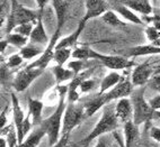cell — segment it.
I'll return each instance as SVG.
<instances>
[{"label": "cell", "mask_w": 160, "mask_h": 147, "mask_svg": "<svg viewBox=\"0 0 160 147\" xmlns=\"http://www.w3.org/2000/svg\"><path fill=\"white\" fill-rule=\"evenodd\" d=\"M57 91L59 94V100H58L57 109L53 111L51 116L46 119H43L41 127L44 128L48 136V141H49L50 147L53 146L60 140L62 136V124H63V116L66 111L67 105H68V85L60 84L57 85Z\"/></svg>", "instance_id": "cell-1"}, {"label": "cell", "mask_w": 160, "mask_h": 147, "mask_svg": "<svg viewBox=\"0 0 160 147\" xmlns=\"http://www.w3.org/2000/svg\"><path fill=\"white\" fill-rule=\"evenodd\" d=\"M121 122L118 121V119L116 117L115 113V106L106 105L103 108V113L100 116L99 120L97 121V124L95 125V127L92 128V130L88 135L82 138L80 141H78L76 146L77 147H88L92 144V141L95 139L100 138L102 136H104L105 134L108 133H115L116 129L118 128Z\"/></svg>", "instance_id": "cell-2"}, {"label": "cell", "mask_w": 160, "mask_h": 147, "mask_svg": "<svg viewBox=\"0 0 160 147\" xmlns=\"http://www.w3.org/2000/svg\"><path fill=\"white\" fill-rule=\"evenodd\" d=\"M133 106V122L135 126H141L151 121L156 117V110L151 107L149 100L144 98V87L133 91L130 97Z\"/></svg>", "instance_id": "cell-3"}, {"label": "cell", "mask_w": 160, "mask_h": 147, "mask_svg": "<svg viewBox=\"0 0 160 147\" xmlns=\"http://www.w3.org/2000/svg\"><path fill=\"white\" fill-rule=\"evenodd\" d=\"M38 10H32L20 5L17 0H12V9L6 20V34L12 33L16 27L26 23H36L38 18Z\"/></svg>", "instance_id": "cell-4"}, {"label": "cell", "mask_w": 160, "mask_h": 147, "mask_svg": "<svg viewBox=\"0 0 160 147\" xmlns=\"http://www.w3.org/2000/svg\"><path fill=\"white\" fill-rule=\"evenodd\" d=\"M87 119L85 115V109L82 105L72 103L68 102L63 116V124H62V135L71 134V131L76 127H78L82 121Z\"/></svg>", "instance_id": "cell-5"}, {"label": "cell", "mask_w": 160, "mask_h": 147, "mask_svg": "<svg viewBox=\"0 0 160 147\" xmlns=\"http://www.w3.org/2000/svg\"><path fill=\"white\" fill-rule=\"evenodd\" d=\"M92 61H98L99 63L109 69L111 71H122L130 69L132 66H135V62L129 59L125 56H118V55H107V54L99 53V52L95 51L92 53Z\"/></svg>", "instance_id": "cell-6"}, {"label": "cell", "mask_w": 160, "mask_h": 147, "mask_svg": "<svg viewBox=\"0 0 160 147\" xmlns=\"http://www.w3.org/2000/svg\"><path fill=\"white\" fill-rule=\"evenodd\" d=\"M44 69L41 68H28L25 66L24 69L16 74L12 81V88L17 92H23L34 82L37 78H40L44 72Z\"/></svg>", "instance_id": "cell-7"}, {"label": "cell", "mask_w": 160, "mask_h": 147, "mask_svg": "<svg viewBox=\"0 0 160 147\" xmlns=\"http://www.w3.org/2000/svg\"><path fill=\"white\" fill-rule=\"evenodd\" d=\"M133 88H134V85L132 83L131 79L123 77V79L121 80L120 83H117L114 88L111 89L108 92L104 93L106 102L111 103V102L115 101V100L117 101V100L123 99V98H129L133 93Z\"/></svg>", "instance_id": "cell-8"}, {"label": "cell", "mask_w": 160, "mask_h": 147, "mask_svg": "<svg viewBox=\"0 0 160 147\" xmlns=\"http://www.w3.org/2000/svg\"><path fill=\"white\" fill-rule=\"evenodd\" d=\"M152 65L149 62H143L141 64H137L131 73V81L134 87L143 88L148 84L149 80L154 74Z\"/></svg>", "instance_id": "cell-9"}, {"label": "cell", "mask_w": 160, "mask_h": 147, "mask_svg": "<svg viewBox=\"0 0 160 147\" xmlns=\"http://www.w3.org/2000/svg\"><path fill=\"white\" fill-rule=\"evenodd\" d=\"M85 7L86 12L81 19L85 24L88 23L90 19L102 17L108 10V5L105 0H85Z\"/></svg>", "instance_id": "cell-10"}, {"label": "cell", "mask_w": 160, "mask_h": 147, "mask_svg": "<svg viewBox=\"0 0 160 147\" xmlns=\"http://www.w3.org/2000/svg\"><path fill=\"white\" fill-rule=\"evenodd\" d=\"M12 120H14V127L16 133L18 136V143H19V146L23 143V137H22V127H23V122L26 118V115L24 113L23 109H22V106L19 103V100H18L17 96L15 93H12ZM18 146V147H19Z\"/></svg>", "instance_id": "cell-11"}, {"label": "cell", "mask_w": 160, "mask_h": 147, "mask_svg": "<svg viewBox=\"0 0 160 147\" xmlns=\"http://www.w3.org/2000/svg\"><path fill=\"white\" fill-rule=\"evenodd\" d=\"M40 12L38 15V18L36 20V24H35V27L32 31L31 36H29V43L32 44H35V45H43L48 46L50 43V40L48 34H46L45 27H44L43 24V12Z\"/></svg>", "instance_id": "cell-12"}, {"label": "cell", "mask_w": 160, "mask_h": 147, "mask_svg": "<svg viewBox=\"0 0 160 147\" xmlns=\"http://www.w3.org/2000/svg\"><path fill=\"white\" fill-rule=\"evenodd\" d=\"M115 113L121 124L133 121V106L130 98H123L117 100L115 105Z\"/></svg>", "instance_id": "cell-13"}, {"label": "cell", "mask_w": 160, "mask_h": 147, "mask_svg": "<svg viewBox=\"0 0 160 147\" xmlns=\"http://www.w3.org/2000/svg\"><path fill=\"white\" fill-rule=\"evenodd\" d=\"M52 6L54 9L55 17H57V27L55 31L61 34L63 26L66 24L67 18H68V10H69V3L67 0H52Z\"/></svg>", "instance_id": "cell-14"}, {"label": "cell", "mask_w": 160, "mask_h": 147, "mask_svg": "<svg viewBox=\"0 0 160 147\" xmlns=\"http://www.w3.org/2000/svg\"><path fill=\"white\" fill-rule=\"evenodd\" d=\"M160 54V47L153 44H144L138 45L129 48L125 52V57H138V56H150V55H158Z\"/></svg>", "instance_id": "cell-15"}, {"label": "cell", "mask_w": 160, "mask_h": 147, "mask_svg": "<svg viewBox=\"0 0 160 147\" xmlns=\"http://www.w3.org/2000/svg\"><path fill=\"white\" fill-rule=\"evenodd\" d=\"M43 108V101H41L38 99H34V98H28V115L31 116L34 127L40 126L43 121V119H42Z\"/></svg>", "instance_id": "cell-16"}, {"label": "cell", "mask_w": 160, "mask_h": 147, "mask_svg": "<svg viewBox=\"0 0 160 147\" xmlns=\"http://www.w3.org/2000/svg\"><path fill=\"white\" fill-rule=\"evenodd\" d=\"M85 27H86V24L80 20L79 24H78L77 29H76L74 31H72L71 34L68 35V36L59 40L55 48H72V47H74L78 42V38L80 37V35H81L82 31L85 29Z\"/></svg>", "instance_id": "cell-17"}, {"label": "cell", "mask_w": 160, "mask_h": 147, "mask_svg": "<svg viewBox=\"0 0 160 147\" xmlns=\"http://www.w3.org/2000/svg\"><path fill=\"white\" fill-rule=\"evenodd\" d=\"M106 105H108L106 102L105 96L104 94H99L95 96L92 99L86 101V103H83V109H85V115H86L87 118L92 117V115L97 112L99 109H103Z\"/></svg>", "instance_id": "cell-18"}, {"label": "cell", "mask_w": 160, "mask_h": 147, "mask_svg": "<svg viewBox=\"0 0 160 147\" xmlns=\"http://www.w3.org/2000/svg\"><path fill=\"white\" fill-rule=\"evenodd\" d=\"M123 79V75H121L117 71H112L108 74H106L105 78L102 80L99 84V94H104L108 92L111 89H113L117 83L121 82V80Z\"/></svg>", "instance_id": "cell-19"}, {"label": "cell", "mask_w": 160, "mask_h": 147, "mask_svg": "<svg viewBox=\"0 0 160 147\" xmlns=\"http://www.w3.org/2000/svg\"><path fill=\"white\" fill-rule=\"evenodd\" d=\"M123 5L129 7L134 12H140L144 16L152 14V6L149 0H124Z\"/></svg>", "instance_id": "cell-20"}, {"label": "cell", "mask_w": 160, "mask_h": 147, "mask_svg": "<svg viewBox=\"0 0 160 147\" xmlns=\"http://www.w3.org/2000/svg\"><path fill=\"white\" fill-rule=\"evenodd\" d=\"M46 136V131L41 126L35 127V129L29 134L19 147H37L42 141V139Z\"/></svg>", "instance_id": "cell-21"}, {"label": "cell", "mask_w": 160, "mask_h": 147, "mask_svg": "<svg viewBox=\"0 0 160 147\" xmlns=\"http://www.w3.org/2000/svg\"><path fill=\"white\" fill-rule=\"evenodd\" d=\"M52 73L54 75L55 81H57V84L60 85L66 81H71L76 74H74L73 71H71L69 68H64V66H61V65H55L52 68Z\"/></svg>", "instance_id": "cell-22"}, {"label": "cell", "mask_w": 160, "mask_h": 147, "mask_svg": "<svg viewBox=\"0 0 160 147\" xmlns=\"http://www.w3.org/2000/svg\"><path fill=\"white\" fill-rule=\"evenodd\" d=\"M115 12L117 15H120L126 21L132 24H135V25H144V21L141 19L137 14H135L132 9H130L129 7L124 6V5H120L115 8Z\"/></svg>", "instance_id": "cell-23"}, {"label": "cell", "mask_w": 160, "mask_h": 147, "mask_svg": "<svg viewBox=\"0 0 160 147\" xmlns=\"http://www.w3.org/2000/svg\"><path fill=\"white\" fill-rule=\"evenodd\" d=\"M124 126V145L125 147H132L134 140L137 139L138 135H139V130H138V126H135L134 122L130 121L126 122Z\"/></svg>", "instance_id": "cell-24"}, {"label": "cell", "mask_w": 160, "mask_h": 147, "mask_svg": "<svg viewBox=\"0 0 160 147\" xmlns=\"http://www.w3.org/2000/svg\"><path fill=\"white\" fill-rule=\"evenodd\" d=\"M43 53L44 50L41 48L40 45H35V44H32V43H28L25 47L19 50V54L24 59H33L36 56H41Z\"/></svg>", "instance_id": "cell-25"}, {"label": "cell", "mask_w": 160, "mask_h": 147, "mask_svg": "<svg viewBox=\"0 0 160 147\" xmlns=\"http://www.w3.org/2000/svg\"><path fill=\"white\" fill-rule=\"evenodd\" d=\"M100 19L103 20L106 25L111 26V27H123V26H126V23L118 17V15L116 14V12L115 10H111V9H108L100 17Z\"/></svg>", "instance_id": "cell-26"}, {"label": "cell", "mask_w": 160, "mask_h": 147, "mask_svg": "<svg viewBox=\"0 0 160 147\" xmlns=\"http://www.w3.org/2000/svg\"><path fill=\"white\" fill-rule=\"evenodd\" d=\"M6 40H8L9 45L14 46V47H17V48H23L25 47L27 44H28V40L29 38L28 37H25L23 35L17 34V33H10L6 36Z\"/></svg>", "instance_id": "cell-27"}, {"label": "cell", "mask_w": 160, "mask_h": 147, "mask_svg": "<svg viewBox=\"0 0 160 147\" xmlns=\"http://www.w3.org/2000/svg\"><path fill=\"white\" fill-rule=\"evenodd\" d=\"M72 48H55L53 59L57 63V65H63L68 62V59L72 56Z\"/></svg>", "instance_id": "cell-28"}, {"label": "cell", "mask_w": 160, "mask_h": 147, "mask_svg": "<svg viewBox=\"0 0 160 147\" xmlns=\"http://www.w3.org/2000/svg\"><path fill=\"white\" fill-rule=\"evenodd\" d=\"M94 50L88 46H79V47H74L72 52V57L74 59H82V61H89L92 59Z\"/></svg>", "instance_id": "cell-29"}, {"label": "cell", "mask_w": 160, "mask_h": 147, "mask_svg": "<svg viewBox=\"0 0 160 147\" xmlns=\"http://www.w3.org/2000/svg\"><path fill=\"white\" fill-rule=\"evenodd\" d=\"M88 65H89L88 61L73 59V61H71V62H69L68 68L71 71H73L76 75H78V74H80L81 72H83V71L88 70V68H90V66H88Z\"/></svg>", "instance_id": "cell-30"}, {"label": "cell", "mask_w": 160, "mask_h": 147, "mask_svg": "<svg viewBox=\"0 0 160 147\" xmlns=\"http://www.w3.org/2000/svg\"><path fill=\"white\" fill-rule=\"evenodd\" d=\"M35 24L36 23L23 24V25H19L18 27H16L12 31H14V33H17V34L23 35V36H25V37H28L29 38L32 31H33V29H34V27H35Z\"/></svg>", "instance_id": "cell-31"}, {"label": "cell", "mask_w": 160, "mask_h": 147, "mask_svg": "<svg viewBox=\"0 0 160 147\" xmlns=\"http://www.w3.org/2000/svg\"><path fill=\"white\" fill-rule=\"evenodd\" d=\"M144 34H146L147 40H148L150 43L156 42V40L160 38V31L156 28L153 25L148 26V27L146 28V31H144Z\"/></svg>", "instance_id": "cell-32"}, {"label": "cell", "mask_w": 160, "mask_h": 147, "mask_svg": "<svg viewBox=\"0 0 160 147\" xmlns=\"http://www.w3.org/2000/svg\"><path fill=\"white\" fill-rule=\"evenodd\" d=\"M24 59L22 57V55H20L19 53H16V54H12V55H10V56L7 59L6 61V66L8 69H14V68H17V66H19L22 63H23Z\"/></svg>", "instance_id": "cell-33"}, {"label": "cell", "mask_w": 160, "mask_h": 147, "mask_svg": "<svg viewBox=\"0 0 160 147\" xmlns=\"http://www.w3.org/2000/svg\"><path fill=\"white\" fill-rule=\"evenodd\" d=\"M95 84H96V80L92 79V78L85 79L79 85V92L80 93H88L94 89Z\"/></svg>", "instance_id": "cell-34"}, {"label": "cell", "mask_w": 160, "mask_h": 147, "mask_svg": "<svg viewBox=\"0 0 160 147\" xmlns=\"http://www.w3.org/2000/svg\"><path fill=\"white\" fill-rule=\"evenodd\" d=\"M147 85H148L151 90L160 93V73L154 72V74L151 77V79L149 80V82Z\"/></svg>", "instance_id": "cell-35"}, {"label": "cell", "mask_w": 160, "mask_h": 147, "mask_svg": "<svg viewBox=\"0 0 160 147\" xmlns=\"http://www.w3.org/2000/svg\"><path fill=\"white\" fill-rule=\"evenodd\" d=\"M149 136L150 138L153 139L156 143H160V127H151L150 131H149Z\"/></svg>", "instance_id": "cell-36"}, {"label": "cell", "mask_w": 160, "mask_h": 147, "mask_svg": "<svg viewBox=\"0 0 160 147\" xmlns=\"http://www.w3.org/2000/svg\"><path fill=\"white\" fill-rule=\"evenodd\" d=\"M69 137H70V134L62 135V136H61L60 140L58 141L55 145H53V146H51V147H67V145H68V141H69Z\"/></svg>", "instance_id": "cell-37"}, {"label": "cell", "mask_w": 160, "mask_h": 147, "mask_svg": "<svg viewBox=\"0 0 160 147\" xmlns=\"http://www.w3.org/2000/svg\"><path fill=\"white\" fill-rule=\"evenodd\" d=\"M149 102H150L151 107L153 108L156 111H159L160 110V94H158V96L151 98V99L149 100Z\"/></svg>", "instance_id": "cell-38"}, {"label": "cell", "mask_w": 160, "mask_h": 147, "mask_svg": "<svg viewBox=\"0 0 160 147\" xmlns=\"http://www.w3.org/2000/svg\"><path fill=\"white\" fill-rule=\"evenodd\" d=\"M6 127H7V110H3L1 111V115H0V129H1V131Z\"/></svg>", "instance_id": "cell-39"}, {"label": "cell", "mask_w": 160, "mask_h": 147, "mask_svg": "<svg viewBox=\"0 0 160 147\" xmlns=\"http://www.w3.org/2000/svg\"><path fill=\"white\" fill-rule=\"evenodd\" d=\"M50 1H52V0H35V2H36V5H37V10L41 12H43L44 8H45L46 5H48Z\"/></svg>", "instance_id": "cell-40"}, {"label": "cell", "mask_w": 160, "mask_h": 147, "mask_svg": "<svg viewBox=\"0 0 160 147\" xmlns=\"http://www.w3.org/2000/svg\"><path fill=\"white\" fill-rule=\"evenodd\" d=\"M143 20H146L147 23H152V21H160V15H153V16H146L143 18Z\"/></svg>", "instance_id": "cell-41"}, {"label": "cell", "mask_w": 160, "mask_h": 147, "mask_svg": "<svg viewBox=\"0 0 160 147\" xmlns=\"http://www.w3.org/2000/svg\"><path fill=\"white\" fill-rule=\"evenodd\" d=\"M9 46V43L8 40H6V38H1V40H0V53L2 54L5 53V51H6V48Z\"/></svg>", "instance_id": "cell-42"}, {"label": "cell", "mask_w": 160, "mask_h": 147, "mask_svg": "<svg viewBox=\"0 0 160 147\" xmlns=\"http://www.w3.org/2000/svg\"><path fill=\"white\" fill-rule=\"evenodd\" d=\"M113 137L115 138V140H116V143H117V145L120 147H125V145H124V141H122L120 139V136H118V134L115 131V133H113Z\"/></svg>", "instance_id": "cell-43"}, {"label": "cell", "mask_w": 160, "mask_h": 147, "mask_svg": "<svg viewBox=\"0 0 160 147\" xmlns=\"http://www.w3.org/2000/svg\"><path fill=\"white\" fill-rule=\"evenodd\" d=\"M95 147H107V145H106V139L103 138V137L98 138V141L96 143Z\"/></svg>", "instance_id": "cell-44"}, {"label": "cell", "mask_w": 160, "mask_h": 147, "mask_svg": "<svg viewBox=\"0 0 160 147\" xmlns=\"http://www.w3.org/2000/svg\"><path fill=\"white\" fill-rule=\"evenodd\" d=\"M0 147H8V144H7V140L5 137H0Z\"/></svg>", "instance_id": "cell-45"}, {"label": "cell", "mask_w": 160, "mask_h": 147, "mask_svg": "<svg viewBox=\"0 0 160 147\" xmlns=\"http://www.w3.org/2000/svg\"><path fill=\"white\" fill-rule=\"evenodd\" d=\"M151 44H153V45H156V46H159V47H160V38H159V40H156V42L151 43Z\"/></svg>", "instance_id": "cell-46"}, {"label": "cell", "mask_w": 160, "mask_h": 147, "mask_svg": "<svg viewBox=\"0 0 160 147\" xmlns=\"http://www.w3.org/2000/svg\"><path fill=\"white\" fill-rule=\"evenodd\" d=\"M156 117L160 119V110L159 111H156Z\"/></svg>", "instance_id": "cell-47"}, {"label": "cell", "mask_w": 160, "mask_h": 147, "mask_svg": "<svg viewBox=\"0 0 160 147\" xmlns=\"http://www.w3.org/2000/svg\"><path fill=\"white\" fill-rule=\"evenodd\" d=\"M156 72H158V73H160V68H159V69H158V70H157V71H156Z\"/></svg>", "instance_id": "cell-48"}, {"label": "cell", "mask_w": 160, "mask_h": 147, "mask_svg": "<svg viewBox=\"0 0 160 147\" xmlns=\"http://www.w3.org/2000/svg\"><path fill=\"white\" fill-rule=\"evenodd\" d=\"M156 1H157V0H152V2H156Z\"/></svg>", "instance_id": "cell-49"}, {"label": "cell", "mask_w": 160, "mask_h": 147, "mask_svg": "<svg viewBox=\"0 0 160 147\" xmlns=\"http://www.w3.org/2000/svg\"><path fill=\"white\" fill-rule=\"evenodd\" d=\"M67 1H68V0H67Z\"/></svg>", "instance_id": "cell-50"}]
</instances>
